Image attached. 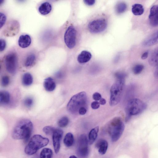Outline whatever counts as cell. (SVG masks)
<instances>
[{"label": "cell", "mask_w": 158, "mask_h": 158, "mask_svg": "<svg viewBox=\"0 0 158 158\" xmlns=\"http://www.w3.org/2000/svg\"><path fill=\"white\" fill-rule=\"evenodd\" d=\"M33 124L28 119H23L19 121L15 126L12 135L15 140L24 139L27 140L31 134Z\"/></svg>", "instance_id": "cell-1"}, {"label": "cell", "mask_w": 158, "mask_h": 158, "mask_svg": "<svg viewBox=\"0 0 158 158\" xmlns=\"http://www.w3.org/2000/svg\"><path fill=\"white\" fill-rule=\"evenodd\" d=\"M88 100L87 94L82 92L73 96L70 99L67 106L68 111L71 113L76 114L82 107L87 108Z\"/></svg>", "instance_id": "cell-2"}, {"label": "cell", "mask_w": 158, "mask_h": 158, "mask_svg": "<svg viewBox=\"0 0 158 158\" xmlns=\"http://www.w3.org/2000/svg\"><path fill=\"white\" fill-rule=\"evenodd\" d=\"M146 107V104L139 99H130L127 102L125 108V120L128 121L132 116L142 113Z\"/></svg>", "instance_id": "cell-3"}, {"label": "cell", "mask_w": 158, "mask_h": 158, "mask_svg": "<svg viewBox=\"0 0 158 158\" xmlns=\"http://www.w3.org/2000/svg\"><path fill=\"white\" fill-rule=\"evenodd\" d=\"M49 142V140L47 138L40 135H35L26 147L25 152L27 155H33L39 149L47 145Z\"/></svg>", "instance_id": "cell-4"}, {"label": "cell", "mask_w": 158, "mask_h": 158, "mask_svg": "<svg viewBox=\"0 0 158 158\" xmlns=\"http://www.w3.org/2000/svg\"><path fill=\"white\" fill-rule=\"evenodd\" d=\"M124 128V124L119 117H115L110 121L108 127V132L113 142H116L119 139Z\"/></svg>", "instance_id": "cell-5"}, {"label": "cell", "mask_w": 158, "mask_h": 158, "mask_svg": "<svg viewBox=\"0 0 158 158\" xmlns=\"http://www.w3.org/2000/svg\"><path fill=\"white\" fill-rule=\"evenodd\" d=\"M125 79H116L111 87L109 104L111 106L116 105L120 101L123 92Z\"/></svg>", "instance_id": "cell-6"}, {"label": "cell", "mask_w": 158, "mask_h": 158, "mask_svg": "<svg viewBox=\"0 0 158 158\" xmlns=\"http://www.w3.org/2000/svg\"><path fill=\"white\" fill-rule=\"evenodd\" d=\"M88 143L85 134H81L79 136L76 151V154L79 157L85 158L88 156L89 153Z\"/></svg>", "instance_id": "cell-7"}, {"label": "cell", "mask_w": 158, "mask_h": 158, "mask_svg": "<svg viewBox=\"0 0 158 158\" xmlns=\"http://www.w3.org/2000/svg\"><path fill=\"white\" fill-rule=\"evenodd\" d=\"M76 31L74 26H69L66 30L64 40L66 45L69 49L74 48L76 44Z\"/></svg>", "instance_id": "cell-8"}, {"label": "cell", "mask_w": 158, "mask_h": 158, "mask_svg": "<svg viewBox=\"0 0 158 158\" xmlns=\"http://www.w3.org/2000/svg\"><path fill=\"white\" fill-rule=\"evenodd\" d=\"M107 22L104 18L95 20L90 22L88 25L89 31L93 33H98L104 31L106 28Z\"/></svg>", "instance_id": "cell-9"}, {"label": "cell", "mask_w": 158, "mask_h": 158, "mask_svg": "<svg viewBox=\"0 0 158 158\" xmlns=\"http://www.w3.org/2000/svg\"><path fill=\"white\" fill-rule=\"evenodd\" d=\"M5 62L7 71L10 73H14L17 67L18 59L17 55L14 53H9L5 57Z\"/></svg>", "instance_id": "cell-10"}, {"label": "cell", "mask_w": 158, "mask_h": 158, "mask_svg": "<svg viewBox=\"0 0 158 158\" xmlns=\"http://www.w3.org/2000/svg\"><path fill=\"white\" fill-rule=\"evenodd\" d=\"M63 131L59 128H55L52 134L53 144L56 153H57L60 148V142L63 135Z\"/></svg>", "instance_id": "cell-11"}, {"label": "cell", "mask_w": 158, "mask_h": 158, "mask_svg": "<svg viewBox=\"0 0 158 158\" xmlns=\"http://www.w3.org/2000/svg\"><path fill=\"white\" fill-rule=\"evenodd\" d=\"M19 28V23L16 21L10 22L7 25L5 33L7 36H13L18 33Z\"/></svg>", "instance_id": "cell-12"}, {"label": "cell", "mask_w": 158, "mask_h": 158, "mask_svg": "<svg viewBox=\"0 0 158 158\" xmlns=\"http://www.w3.org/2000/svg\"><path fill=\"white\" fill-rule=\"evenodd\" d=\"M158 6L157 5L153 6L151 8L149 19L150 24L153 26L158 25Z\"/></svg>", "instance_id": "cell-13"}, {"label": "cell", "mask_w": 158, "mask_h": 158, "mask_svg": "<svg viewBox=\"0 0 158 158\" xmlns=\"http://www.w3.org/2000/svg\"><path fill=\"white\" fill-rule=\"evenodd\" d=\"M31 38L28 34L22 35L18 39V44L22 48H26L28 47L31 44Z\"/></svg>", "instance_id": "cell-14"}, {"label": "cell", "mask_w": 158, "mask_h": 158, "mask_svg": "<svg viewBox=\"0 0 158 158\" xmlns=\"http://www.w3.org/2000/svg\"><path fill=\"white\" fill-rule=\"evenodd\" d=\"M95 146L98 149L99 153L103 155L106 152L108 148V143L105 140L100 139L97 141Z\"/></svg>", "instance_id": "cell-15"}, {"label": "cell", "mask_w": 158, "mask_h": 158, "mask_svg": "<svg viewBox=\"0 0 158 158\" xmlns=\"http://www.w3.org/2000/svg\"><path fill=\"white\" fill-rule=\"evenodd\" d=\"M158 42V32L154 33L146 39L143 42L142 45L145 47H148L153 45Z\"/></svg>", "instance_id": "cell-16"}, {"label": "cell", "mask_w": 158, "mask_h": 158, "mask_svg": "<svg viewBox=\"0 0 158 158\" xmlns=\"http://www.w3.org/2000/svg\"><path fill=\"white\" fill-rule=\"evenodd\" d=\"M92 55L89 52L84 50L82 51L78 56L77 60L81 63H86L91 59Z\"/></svg>", "instance_id": "cell-17"}, {"label": "cell", "mask_w": 158, "mask_h": 158, "mask_svg": "<svg viewBox=\"0 0 158 158\" xmlns=\"http://www.w3.org/2000/svg\"><path fill=\"white\" fill-rule=\"evenodd\" d=\"M43 85L45 89L49 92L54 90L56 87L54 81L50 77H47L45 79Z\"/></svg>", "instance_id": "cell-18"}, {"label": "cell", "mask_w": 158, "mask_h": 158, "mask_svg": "<svg viewBox=\"0 0 158 158\" xmlns=\"http://www.w3.org/2000/svg\"><path fill=\"white\" fill-rule=\"evenodd\" d=\"M38 11L41 14L45 15L49 14L52 10V6L48 2L42 3L38 8Z\"/></svg>", "instance_id": "cell-19"}, {"label": "cell", "mask_w": 158, "mask_h": 158, "mask_svg": "<svg viewBox=\"0 0 158 158\" xmlns=\"http://www.w3.org/2000/svg\"><path fill=\"white\" fill-rule=\"evenodd\" d=\"M10 100L9 93L6 91L2 90L0 92V102L1 104L5 105L9 103Z\"/></svg>", "instance_id": "cell-20"}, {"label": "cell", "mask_w": 158, "mask_h": 158, "mask_svg": "<svg viewBox=\"0 0 158 158\" xmlns=\"http://www.w3.org/2000/svg\"><path fill=\"white\" fill-rule=\"evenodd\" d=\"M99 127L97 126L92 129L89 134L88 142L90 144H91L96 140L98 135Z\"/></svg>", "instance_id": "cell-21"}, {"label": "cell", "mask_w": 158, "mask_h": 158, "mask_svg": "<svg viewBox=\"0 0 158 158\" xmlns=\"http://www.w3.org/2000/svg\"><path fill=\"white\" fill-rule=\"evenodd\" d=\"M144 10L143 6L140 4H135L132 6V12L135 15H141L143 13Z\"/></svg>", "instance_id": "cell-22"}, {"label": "cell", "mask_w": 158, "mask_h": 158, "mask_svg": "<svg viewBox=\"0 0 158 158\" xmlns=\"http://www.w3.org/2000/svg\"><path fill=\"white\" fill-rule=\"evenodd\" d=\"M63 141L66 147H69L72 146L74 141L73 134L71 132L67 133L64 137Z\"/></svg>", "instance_id": "cell-23"}, {"label": "cell", "mask_w": 158, "mask_h": 158, "mask_svg": "<svg viewBox=\"0 0 158 158\" xmlns=\"http://www.w3.org/2000/svg\"><path fill=\"white\" fill-rule=\"evenodd\" d=\"M33 81V78L31 74L27 73L23 75L22 82L24 86H28L32 84Z\"/></svg>", "instance_id": "cell-24"}, {"label": "cell", "mask_w": 158, "mask_h": 158, "mask_svg": "<svg viewBox=\"0 0 158 158\" xmlns=\"http://www.w3.org/2000/svg\"><path fill=\"white\" fill-rule=\"evenodd\" d=\"M149 64L152 66H157L158 65L157 49L152 52L149 59Z\"/></svg>", "instance_id": "cell-25"}, {"label": "cell", "mask_w": 158, "mask_h": 158, "mask_svg": "<svg viewBox=\"0 0 158 158\" xmlns=\"http://www.w3.org/2000/svg\"><path fill=\"white\" fill-rule=\"evenodd\" d=\"M53 155L52 151L50 148H45L41 151L40 154V158H51Z\"/></svg>", "instance_id": "cell-26"}, {"label": "cell", "mask_w": 158, "mask_h": 158, "mask_svg": "<svg viewBox=\"0 0 158 158\" xmlns=\"http://www.w3.org/2000/svg\"><path fill=\"white\" fill-rule=\"evenodd\" d=\"M127 8L126 4L124 2L119 3L116 5L115 8L116 12L118 14H120L125 11Z\"/></svg>", "instance_id": "cell-27"}, {"label": "cell", "mask_w": 158, "mask_h": 158, "mask_svg": "<svg viewBox=\"0 0 158 158\" xmlns=\"http://www.w3.org/2000/svg\"><path fill=\"white\" fill-rule=\"evenodd\" d=\"M35 60V56L34 54L29 55L26 58L25 62V65L29 67L32 65Z\"/></svg>", "instance_id": "cell-28"}, {"label": "cell", "mask_w": 158, "mask_h": 158, "mask_svg": "<svg viewBox=\"0 0 158 158\" xmlns=\"http://www.w3.org/2000/svg\"><path fill=\"white\" fill-rule=\"evenodd\" d=\"M69 122L68 118L64 116L60 118L58 122V124L60 127L63 128L67 125Z\"/></svg>", "instance_id": "cell-29"}, {"label": "cell", "mask_w": 158, "mask_h": 158, "mask_svg": "<svg viewBox=\"0 0 158 158\" xmlns=\"http://www.w3.org/2000/svg\"><path fill=\"white\" fill-rule=\"evenodd\" d=\"M144 68V66L141 64H137L134 66L133 68V73L135 74L140 73Z\"/></svg>", "instance_id": "cell-30"}, {"label": "cell", "mask_w": 158, "mask_h": 158, "mask_svg": "<svg viewBox=\"0 0 158 158\" xmlns=\"http://www.w3.org/2000/svg\"><path fill=\"white\" fill-rule=\"evenodd\" d=\"M55 128L50 126L44 127L43 129V132L47 135H49L53 134Z\"/></svg>", "instance_id": "cell-31"}, {"label": "cell", "mask_w": 158, "mask_h": 158, "mask_svg": "<svg viewBox=\"0 0 158 158\" xmlns=\"http://www.w3.org/2000/svg\"><path fill=\"white\" fill-rule=\"evenodd\" d=\"M33 99L30 97L25 98L24 101L25 105L27 108H30L32 106L33 104Z\"/></svg>", "instance_id": "cell-32"}, {"label": "cell", "mask_w": 158, "mask_h": 158, "mask_svg": "<svg viewBox=\"0 0 158 158\" xmlns=\"http://www.w3.org/2000/svg\"><path fill=\"white\" fill-rule=\"evenodd\" d=\"M9 83V78L8 76H3L2 79L1 84L3 86H7Z\"/></svg>", "instance_id": "cell-33"}, {"label": "cell", "mask_w": 158, "mask_h": 158, "mask_svg": "<svg viewBox=\"0 0 158 158\" xmlns=\"http://www.w3.org/2000/svg\"><path fill=\"white\" fill-rule=\"evenodd\" d=\"M6 20V15L2 12L0 13V27L1 28L5 24Z\"/></svg>", "instance_id": "cell-34"}, {"label": "cell", "mask_w": 158, "mask_h": 158, "mask_svg": "<svg viewBox=\"0 0 158 158\" xmlns=\"http://www.w3.org/2000/svg\"><path fill=\"white\" fill-rule=\"evenodd\" d=\"M126 74L122 72H117L115 74V77L116 79H125Z\"/></svg>", "instance_id": "cell-35"}, {"label": "cell", "mask_w": 158, "mask_h": 158, "mask_svg": "<svg viewBox=\"0 0 158 158\" xmlns=\"http://www.w3.org/2000/svg\"><path fill=\"white\" fill-rule=\"evenodd\" d=\"M6 42L5 40L3 39H0V51H3L6 48Z\"/></svg>", "instance_id": "cell-36"}, {"label": "cell", "mask_w": 158, "mask_h": 158, "mask_svg": "<svg viewBox=\"0 0 158 158\" xmlns=\"http://www.w3.org/2000/svg\"><path fill=\"white\" fill-rule=\"evenodd\" d=\"M93 98L95 101H98L101 99V95L99 93L96 92L93 94Z\"/></svg>", "instance_id": "cell-37"}, {"label": "cell", "mask_w": 158, "mask_h": 158, "mask_svg": "<svg viewBox=\"0 0 158 158\" xmlns=\"http://www.w3.org/2000/svg\"><path fill=\"white\" fill-rule=\"evenodd\" d=\"M100 103L97 101L93 102L91 104V107L93 109H97L100 107Z\"/></svg>", "instance_id": "cell-38"}, {"label": "cell", "mask_w": 158, "mask_h": 158, "mask_svg": "<svg viewBox=\"0 0 158 158\" xmlns=\"http://www.w3.org/2000/svg\"><path fill=\"white\" fill-rule=\"evenodd\" d=\"M87 109L85 107L81 108L79 110L78 113L81 115L85 114L87 112Z\"/></svg>", "instance_id": "cell-39"}, {"label": "cell", "mask_w": 158, "mask_h": 158, "mask_svg": "<svg viewBox=\"0 0 158 158\" xmlns=\"http://www.w3.org/2000/svg\"><path fill=\"white\" fill-rule=\"evenodd\" d=\"M84 2L88 6H92L95 3V1L93 0H85L84 1Z\"/></svg>", "instance_id": "cell-40"}, {"label": "cell", "mask_w": 158, "mask_h": 158, "mask_svg": "<svg viewBox=\"0 0 158 158\" xmlns=\"http://www.w3.org/2000/svg\"><path fill=\"white\" fill-rule=\"evenodd\" d=\"M148 55V52H146L144 53L141 56V58L142 59H146Z\"/></svg>", "instance_id": "cell-41"}, {"label": "cell", "mask_w": 158, "mask_h": 158, "mask_svg": "<svg viewBox=\"0 0 158 158\" xmlns=\"http://www.w3.org/2000/svg\"><path fill=\"white\" fill-rule=\"evenodd\" d=\"M99 103L100 104L103 105L106 103V101L104 98L101 97L99 100Z\"/></svg>", "instance_id": "cell-42"}, {"label": "cell", "mask_w": 158, "mask_h": 158, "mask_svg": "<svg viewBox=\"0 0 158 158\" xmlns=\"http://www.w3.org/2000/svg\"><path fill=\"white\" fill-rule=\"evenodd\" d=\"M70 158H77L76 156L74 155H72L70 156Z\"/></svg>", "instance_id": "cell-43"}]
</instances>
